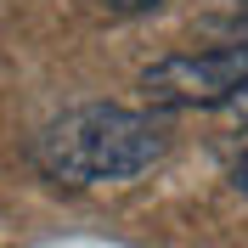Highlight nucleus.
Listing matches in <instances>:
<instances>
[{
    "mask_svg": "<svg viewBox=\"0 0 248 248\" xmlns=\"http://www.w3.org/2000/svg\"><path fill=\"white\" fill-rule=\"evenodd\" d=\"M164 119L119 102H85L51 119L34 141L40 170L57 186H96V181H130L164 158Z\"/></svg>",
    "mask_w": 248,
    "mask_h": 248,
    "instance_id": "obj_1",
    "label": "nucleus"
},
{
    "mask_svg": "<svg viewBox=\"0 0 248 248\" xmlns=\"http://www.w3.org/2000/svg\"><path fill=\"white\" fill-rule=\"evenodd\" d=\"M248 85V40L215 51H175L141 74V91L153 108H226Z\"/></svg>",
    "mask_w": 248,
    "mask_h": 248,
    "instance_id": "obj_2",
    "label": "nucleus"
},
{
    "mask_svg": "<svg viewBox=\"0 0 248 248\" xmlns=\"http://www.w3.org/2000/svg\"><path fill=\"white\" fill-rule=\"evenodd\" d=\"M102 6H108L113 17H141V12H158L164 0H102Z\"/></svg>",
    "mask_w": 248,
    "mask_h": 248,
    "instance_id": "obj_3",
    "label": "nucleus"
},
{
    "mask_svg": "<svg viewBox=\"0 0 248 248\" xmlns=\"http://www.w3.org/2000/svg\"><path fill=\"white\" fill-rule=\"evenodd\" d=\"M232 186H237V192H243V198H248V153L237 158V170H232Z\"/></svg>",
    "mask_w": 248,
    "mask_h": 248,
    "instance_id": "obj_4",
    "label": "nucleus"
}]
</instances>
